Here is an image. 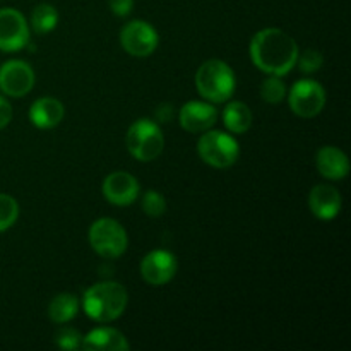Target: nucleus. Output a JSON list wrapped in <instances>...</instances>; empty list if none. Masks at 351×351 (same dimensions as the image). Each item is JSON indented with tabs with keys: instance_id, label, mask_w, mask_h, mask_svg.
Listing matches in <instances>:
<instances>
[{
	"instance_id": "f257e3e1",
	"label": "nucleus",
	"mask_w": 351,
	"mask_h": 351,
	"mask_svg": "<svg viewBox=\"0 0 351 351\" xmlns=\"http://www.w3.org/2000/svg\"><path fill=\"white\" fill-rule=\"evenodd\" d=\"M249 51L257 69L280 77L287 75L297 65L300 53L297 41L278 27H266L254 34Z\"/></svg>"
},
{
	"instance_id": "f03ea898",
	"label": "nucleus",
	"mask_w": 351,
	"mask_h": 351,
	"mask_svg": "<svg viewBox=\"0 0 351 351\" xmlns=\"http://www.w3.org/2000/svg\"><path fill=\"white\" fill-rule=\"evenodd\" d=\"M127 300V290L122 285L115 281H101L86 290L82 308L93 321L112 322L123 314Z\"/></svg>"
},
{
	"instance_id": "7ed1b4c3",
	"label": "nucleus",
	"mask_w": 351,
	"mask_h": 351,
	"mask_svg": "<svg viewBox=\"0 0 351 351\" xmlns=\"http://www.w3.org/2000/svg\"><path fill=\"white\" fill-rule=\"evenodd\" d=\"M197 93L209 103H225L233 96L237 88L235 74L226 62L211 58L195 72Z\"/></svg>"
},
{
	"instance_id": "20e7f679",
	"label": "nucleus",
	"mask_w": 351,
	"mask_h": 351,
	"mask_svg": "<svg viewBox=\"0 0 351 351\" xmlns=\"http://www.w3.org/2000/svg\"><path fill=\"white\" fill-rule=\"evenodd\" d=\"M88 239L93 250L105 259H117L123 256L129 245L123 226L112 218L96 219L89 228Z\"/></svg>"
},
{
	"instance_id": "39448f33",
	"label": "nucleus",
	"mask_w": 351,
	"mask_h": 351,
	"mask_svg": "<svg viewBox=\"0 0 351 351\" xmlns=\"http://www.w3.org/2000/svg\"><path fill=\"white\" fill-rule=\"evenodd\" d=\"M165 137L160 125L149 119H141L129 127L127 147L130 154L139 161H153L161 154Z\"/></svg>"
},
{
	"instance_id": "423d86ee",
	"label": "nucleus",
	"mask_w": 351,
	"mask_h": 351,
	"mask_svg": "<svg viewBox=\"0 0 351 351\" xmlns=\"http://www.w3.org/2000/svg\"><path fill=\"white\" fill-rule=\"evenodd\" d=\"M197 153L213 168H228L239 160V143L221 130H206L197 143Z\"/></svg>"
},
{
	"instance_id": "0eeeda50",
	"label": "nucleus",
	"mask_w": 351,
	"mask_h": 351,
	"mask_svg": "<svg viewBox=\"0 0 351 351\" xmlns=\"http://www.w3.org/2000/svg\"><path fill=\"white\" fill-rule=\"evenodd\" d=\"M291 112L300 119H314L326 106V89L312 79L295 82L288 95Z\"/></svg>"
},
{
	"instance_id": "6e6552de",
	"label": "nucleus",
	"mask_w": 351,
	"mask_h": 351,
	"mask_svg": "<svg viewBox=\"0 0 351 351\" xmlns=\"http://www.w3.org/2000/svg\"><path fill=\"white\" fill-rule=\"evenodd\" d=\"M120 43L123 50L134 57H147L160 43L156 29L146 21H130L120 31Z\"/></svg>"
},
{
	"instance_id": "1a4fd4ad",
	"label": "nucleus",
	"mask_w": 351,
	"mask_h": 351,
	"mask_svg": "<svg viewBox=\"0 0 351 351\" xmlns=\"http://www.w3.org/2000/svg\"><path fill=\"white\" fill-rule=\"evenodd\" d=\"M29 43V26L19 10L0 9V50L17 51Z\"/></svg>"
},
{
	"instance_id": "9d476101",
	"label": "nucleus",
	"mask_w": 351,
	"mask_h": 351,
	"mask_svg": "<svg viewBox=\"0 0 351 351\" xmlns=\"http://www.w3.org/2000/svg\"><path fill=\"white\" fill-rule=\"evenodd\" d=\"M177 267V257L173 254L165 249H158L141 261V276L153 287H163L173 280Z\"/></svg>"
},
{
	"instance_id": "9b49d317",
	"label": "nucleus",
	"mask_w": 351,
	"mask_h": 351,
	"mask_svg": "<svg viewBox=\"0 0 351 351\" xmlns=\"http://www.w3.org/2000/svg\"><path fill=\"white\" fill-rule=\"evenodd\" d=\"M34 86V71L23 60H9L0 67V91L12 98L26 96Z\"/></svg>"
},
{
	"instance_id": "f8f14e48",
	"label": "nucleus",
	"mask_w": 351,
	"mask_h": 351,
	"mask_svg": "<svg viewBox=\"0 0 351 351\" xmlns=\"http://www.w3.org/2000/svg\"><path fill=\"white\" fill-rule=\"evenodd\" d=\"M103 195L113 206H130L139 197V182L127 171H113L103 182Z\"/></svg>"
},
{
	"instance_id": "ddd939ff",
	"label": "nucleus",
	"mask_w": 351,
	"mask_h": 351,
	"mask_svg": "<svg viewBox=\"0 0 351 351\" xmlns=\"http://www.w3.org/2000/svg\"><path fill=\"white\" fill-rule=\"evenodd\" d=\"M178 120L182 129L187 132H206L218 120V110L209 101H189L180 108Z\"/></svg>"
},
{
	"instance_id": "4468645a",
	"label": "nucleus",
	"mask_w": 351,
	"mask_h": 351,
	"mask_svg": "<svg viewBox=\"0 0 351 351\" xmlns=\"http://www.w3.org/2000/svg\"><path fill=\"white\" fill-rule=\"evenodd\" d=\"M308 206L315 218L329 221V219H335L341 211V194L332 185L319 184L308 194Z\"/></svg>"
},
{
	"instance_id": "2eb2a0df",
	"label": "nucleus",
	"mask_w": 351,
	"mask_h": 351,
	"mask_svg": "<svg viewBox=\"0 0 351 351\" xmlns=\"http://www.w3.org/2000/svg\"><path fill=\"white\" fill-rule=\"evenodd\" d=\"M319 173L328 180H341L350 173V160L341 149L335 146H324L315 156Z\"/></svg>"
},
{
	"instance_id": "dca6fc26",
	"label": "nucleus",
	"mask_w": 351,
	"mask_h": 351,
	"mask_svg": "<svg viewBox=\"0 0 351 351\" xmlns=\"http://www.w3.org/2000/svg\"><path fill=\"white\" fill-rule=\"evenodd\" d=\"M81 348L86 351H127L129 341L119 329L98 328L82 338Z\"/></svg>"
},
{
	"instance_id": "f3484780",
	"label": "nucleus",
	"mask_w": 351,
	"mask_h": 351,
	"mask_svg": "<svg viewBox=\"0 0 351 351\" xmlns=\"http://www.w3.org/2000/svg\"><path fill=\"white\" fill-rule=\"evenodd\" d=\"M65 108L62 101L57 98H45L36 99L29 108V120L38 129H53L64 120Z\"/></svg>"
},
{
	"instance_id": "a211bd4d",
	"label": "nucleus",
	"mask_w": 351,
	"mask_h": 351,
	"mask_svg": "<svg viewBox=\"0 0 351 351\" xmlns=\"http://www.w3.org/2000/svg\"><path fill=\"white\" fill-rule=\"evenodd\" d=\"M254 117L243 101H230L223 110V123L233 134H245L252 127Z\"/></svg>"
},
{
	"instance_id": "6ab92c4d",
	"label": "nucleus",
	"mask_w": 351,
	"mask_h": 351,
	"mask_svg": "<svg viewBox=\"0 0 351 351\" xmlns=\"http://www.w3.org/2000/svg\"><path fill=\"white\" fill-rule=\"evenodd\" d=\"M79 312V300L72 293H58L48 305V315L57 324L72 321Z\"/></svg>"
},
{
	"instance_id": "aec40b11",
	"label": "nucleus",
	"mask_w": 351,
	"mask_h": 351,
	"mask_svg": "<svg viewBox=\"0 0 351 351\" xmlns=\"http://www.w3.org/2000/svg\"><path fill=\"white\" fill-rule=\"evenodd\" d=\"M31 27L34 33L47 34L57 27L58 23V12L53 5L50 3H40L31 12Z\"/></svg>"
},
{
	"instance_id": "412c9836",
	"label": "nucleus",
	"mask_w": 351,
	"mask_h": 351,
	"mask_svg": "<svg viewBox=\"0 0 351 351\" xmlns=\"http://www.w3.org/2000/svg\"><path fill=\"white\" fill-rule=\"evenodd\" d=\"M261 98L269 105H278L287 96V86L281 81L280 75H269L261 82Z\"/></svg>"
},
{
	"instance_id": "4be33fe9",
	"label": "nucleus",
	"mask_w": 351,
	"mask_h": 351,
	"mask_svg": "<svg viewBox=\"0 0 351 351\" xmlns=\"http://www.w3.org/2000/svg\"><path fill=\"white\" fill-rule=\"evenodd\" d=\"M19 216V204L12 195L0 194V233L7 232Z\"/></svg>"
},
{
	"instance_id": "5701e85b",
	"label": "nucleus",
	"mask_w": 351,
	"mask_h": 351,
	"mask_svg": "<svg viewBox=\"0 0 351 351\" xmlns=\"http://www.w3.org/2000/svg\"><path fill=\"white\" fill-rule=\"evenodd\" d=\"M143 209L149 218H161L167 213V201L165 195L156 191H147L143 195Z\"/></svg>"
},
{
	"instance_id": "b1692460",
	"label": "nucleus",
	"mask_w": 351,
	"mask_h": 351,
	"mask_svg": "<svg viewBox=\"0 0 351 351\" xmlns=\"http://www.w3.org/2000/svg\"><path fill=\"white\" fill-rule=\"evenodd\" d=\"M322 64H324V57H322L321 51L307 50L302 55L298 53L297 65L304 74H314V72H317L322 67Z\"/></svg>"
},
{
	"instance_id": "393cba45",
	"label": "nucleus",
	"mask_w": 351,
	"mask_h": 351,
	"mask_svg": "<svg viewBox=\"0 0 351 351\" xmlns=\"http://www.w3.org/2000/svg\"><path fill=\"white\" fill-rule=\"evenodd\" d=\"M81 341H82V336L81 332L75 331L72 328H64L57 332L55 336V343H57L58 348L62 350H77L81 348Z\"/></svg>"
},
{
	"instance_id": "a878e982",
	"label": "nucleus",
	"mask_w": 351,
	"mask_h": 351,
	"mask_svg": "<svg viewBox=\"0 0 351 351\" xmlns=\"http://www.w3.org/2000/svg\"><path fill=\"white\" fill-rule=\"evenodd\" d=\"M108 5L115 16L125 17L132 12L134 0H108Z\"/></svg>"
},
{
	"instance_id": "bb28decb",
	"label": "nucleus",
	"mask_w": 351,
	"mask_h": 351,
	"mask_svg": "<svg viewBox=\"0 0 351 351\" xmlns=\"http://www.w3.org/2000/svg\"><path fill=\"white\" fill-rule=\"evenodd\" d=\"M12 120V106L3 96H0V130L5 129Z\"/></svg>"
},
{
	"instance_id": "cd10ccee",
	"label": "nucleus",
	"mask_w": 351,
	"mask_h": 351,
	"mask_svg": "<svg viewBox=\"0 0 351 351\" xmlns=\"http://www.w3.org/2000/svg\"><path fill=\"white\" fill-rule=\"evenodd\" d=\"M156 115H158V120H161V122H167V120L171 117V106L165 103L163 106H160V108H158Z\"/></svg>"
}]
</instances>
